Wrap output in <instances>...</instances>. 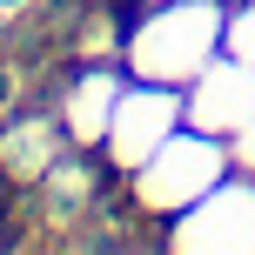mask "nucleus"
Segmentation results:
<instances>
[{
	"instance_id": "39448f33",
	"label": "nucleus",
	"mask_w": 255,
	"mask_h": 255,
	"mask_svg": "<svg viewBox=\"0 0 255 255\" xmlns=\"http://www.w3.org/2000/svg\"><path fill=\"white\" fill-rule=\"evenodd\" d=\"M249 115H255V67L235 61V54H215V61L181 88V128H202V134L229 141Z\"/></svg>"
},
{
	"instance_id": "6e6552de",
	"label": "nucleus",
	"mask_w": 255,
	"mask_h": 255,
	"mask_svg": "<svg viewBox=\"0 0 255 255\" xmlns=\"http://www.w3.org/2000/svg\"><path fill=\"white\" fill-rule=\"evenodd\" d=\"M229 161H235V175H255V115L229 134Z\"/></svg>"
},
{
	"instance_id": "f03ea898",
	"label": "nucleus",
	"mask_w": 255,
	"mask_h": 255,
	"mask_svg": "<svg viewBox=\"0 0 255 255\" xmlns=\"http://www.w3.org/2000/svg\"><path fill=\"white\" fill-rule=\"evenodd\" d=\"M222 175H235L229 141L202 134V128H175L128 181H134V202L148 208V215H181V208H195Z\"/></svg>"
},
{
	"instance_id": "423d86ee",
	"label": "nucleus",
	"mask_w": 255,
	"mask_h": 255,
	"mask_svg": "<svg viewBox=\"0 0 255 255\" xmlns=\"http://www.w3.org/2000/svg\"><path fill=\"white\" fill-rule=\"evenodd\" d=\"M121 88H128V81L108 74V67L74 74V88H67V101H61V134L74 141V148H101V141H108V121H115Z\"/></svg>"
},
{
	"instance_id": "7ed1b4c3",
	"label": "nucleus",
	"mask_w": 255,
	"mask_h": 255,
	"mask_svg": "<svg viewBox=\"0 0 255 255\" xmlns=\"http://www.w3.org/2000/svg\"><path fill=\"white\" fill-rule=\"evenodd\" d=\"M181 128V88H161V81H128L121 101H115V121H108V161L121 175H134L154 148Z\"/></svg>"
},
{
	"instance_id": "0eeeda50",
	"label": "nucleus",
	"mask_w": 255,
	"mask_h": 255,
	"mask_svg": "<svg viewBox=\"0 0 255 255\" xmlns=\"http://www.w3.org/2000/svg\"><path fill=\"white\" fill-rule=\"evenodd\" d=\"M222 54H235V61L255 67V0H242V7L229 13V34H222Z\"/></svg>"
},
{
	"instance_id": "20e7f679",
	"label": "nucleus",
	"mask_w": 255,
	"mask_h": 255,
	"mask_svg": "<svg viewBox=\"0 0 255 255\" xmlns=\"http://www.w3.org/2000/svg\"><path fill=\"white\" fill-rule=\"evenodd\" d=\"M168 249H255V175H222L215 188L195 208H181L175 229H168Z\"/></svg>"
},
{
	"instance_id": "f257e3e1",
	"label": "nucleus",
	"mask_w": 255,
	"mask_h": 255,
	"mask_svg": "<svg viewBox=\"0 0 255 255\" xmlns=\"http://www.w3.org/2000/svg\"><path fill=\"white\" fill-rule=\"evenodd\" d=\"M222 34H229V7H222V0H161V7H148L128 27L121 67H128V81L188 88L222 54Z\"/></svg>"
}]
</instances>
